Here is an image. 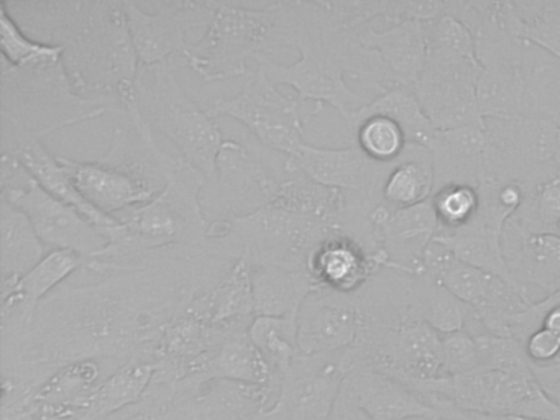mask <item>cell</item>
I'll use <instances>...</instances> for the list:
<instances>
[{
	"instance_id": "1",
	"label": "cell",
	"mask_w": 560,
	"mask_h": 420,
	"mask_svg": "<svg viewBox=\"0 0 560 420\" xmlns=\"http://www.w3.org/2000/svg\"><path fill=\"white\" fill-rule=\"evenodd\" d=\"M5 7L28 36L63 48L65 69L81 95L116 98L122 114L136 104L140 65L124 0H27Z\"/></svg>"
},
{
	"instance_id": "2",
	"label": "cell",
	"mask_w": 560,
	"mask_h": 420,
	"mask_svg": "<svg viewBox=\"0 0 560 420\" xmlns=\"http://www.w3.org/2000/svg\"><path fill=\"white\" fill-rule=\"evenodd\" d=\"M298 61L280 65L271 56L257 59L273 84L291 85L306 102L330 105L349 124L352 115L388 91L378 55L362 45L359 28L334 12L330 0L300 2Z\"/></svg>"
},
{
	"instance_id": "3",
	"label": "cell",
	"mask_w": 560,
	"mask_h": 420,
	"mask_svg": "<svg viewBox=\"0 0 560 420\" xmlns=\"http://www.w3.org/2000/svg\"><path fill=\"white\" fill-rule=\"evenodd\" d=\"M122 117L114 127L106 156L97 161L58 156L81 196L110 217L155 199L179 160V154H170L156 143L155 131L140 114L137 102Z\"/></svg>"
},
{
	"instance_id": "4",
	"label": "cell",
	"mask_w": 560,
	"mask_h": 420,
	"mask_svg": "<svg viewBox=\"0 0 560 420\" xmlns=\"http://www.w3.org/2000/svg\"><path fill=\"white\" fill-rule=\"evenodd\" d=\"M0 84L2 156H12L54 131L94 120L107 112L122 114L116 98L81 95L65 69L63 58L27 66H12L2 59Z\"/></svg>"
},
{
	"instance_id": "5",
	"label": "cell",
	"mask_w": 560,
	"mask_h": 420,
	"mask_svg": "<svg viewBox=\"0 0 560 420\" xmlns=\"http://www.w3.org/2000/svg\"><path fill=\"white\" fill-rule=\"evenodd\" d=\"M208 177L179 154L165 189L143 206L114 217L104 230L107 246L94 261H116L150 249L209 242L211 217L202 206Z\"/></svg>"
},
{
	"instance_id": "6",
	"label": "cell",
	"mask_w": 560,
	"mask_h": 420,
	"mask_svg": "<svg viewBox=\"0 0 560 420\" xmlns=\"http://www.w3.org/2000/svg\"><path fill=\"white\" fill-rule=\"evenodd\" d=\"M300 2H275L264 9L219 2L214 19L186 61L206 82L250 75L248 59L257 61L283 46H296Z\"/></svg>"
},
{
	"instance_id": "7",
	"label": "cell",
	"mask_w": 560,
	"mask_h": 420,
	"mask_svg": "<svg viewBox=\"0 0 560 420\" xmlns=\"http://www.w3.org/2000/svg\"><path fill=\"white\" fill-rule=\"evenodd\" d=\"M137 108L152 130L168 138L179 154L208 177V183L214 179L225 138L208 108L183 89L172 62L140 68Z\"/></svg>"
},
{
	"instance_id": "8",
	"label": "cell",
	"mask_w": 560,
	"mask_h": 420,
	"mask_svg": "<svg viewBox=\"0 0 560 420\" xmlns=\"http://www.w3.org/2000/svg\"><path fill=\"white\" fill-rule=\"evenodd\" d=\"M0 197L21 209L31 220L48 252L63 249L94 259L107 246L103 230L83 213L45 190L19 161L0 158ZM91 268V266H90Z\"/></svg>"
},
{
	"instance_id": "9",
	"label": "cell",
	"mask_w": 560,
	"mask_h": 420,
	"mask_svg": "<svg viewBox=\"0 0 560 420\" xmlns=\"http://www.w3.org/2000/svg\"><path fill=\"white\" fill-rule=\"evenodd\" d=\"M206 108L211 117L241 121L261 144L288 158L304 143V125L323 114L324 105L281 94L267 72L257 66L235 97L215 98Z\"/></svg>"
},
{
	"instance_id": "10",
	"label": "cell",
	"mask_w": 560,
	"mask_h": 420,
	"mask_svg": "<svg viewBox=\"0 0 560 420\" xmlns=\"http://www.w3.org/2000/svg\"><path fill=\"white\" fill-rule=\"evenodd\" d=\"M228 236L250 266L307 272L311 253L330 233L326 223L265 206L247 215L222 217Z\"/></svg>"
},
{
	"instance_id": "11",
	"label": "cell",
	"mask_w": 560,
	"mask_h": 420,
	"mask_svg": "<svg viewBox=\"0 0 560 420\" xmlns=\"http://www.w3.org/2000/svg\"><path fill=\"white\" fill-rule=\"evenodd\" d=\"M487 166L483 179L517 180L527 189L560 177V125L549 117L485 120ZM480 180V183H481Z\"/></svg>"
},
{
	"instance_id": "12",
	"label": "cell",
	"mask_w": 560,
	"mask_h": 420,
	"mask_svg": "<svg viewBox=\"0 0 560 420\" xmlns=\"http://www.w3.org/2000/svg\"><path fill=\"white\" fill-rule=\"evenodd\" d=\"M432 396L444 397L457 409L526 420H560V404L542 389L533 370L478 368L460 376L442 377Z\"/></svg>"
},
{
	"instance_id": "13",
	"label": "cell",
	"mask_w": 560,
	"mask_h": 420,
	"mask_svg": "<svg viewBox=\"0 0 560 420\" xmlns=\"http://www.w3.org/2000/svg\"><path fill=\"white\" fill-rule=\"evenodd\" d=\"M481 69L478 56L428 51L424 71L412 91L435 130L485 127L477 104Z\"/></svg>"
},
{
	"instance_id": "14",
	"label": "cell",
	"mask_w": 560,
	"mask_h": 420,
	"mask_svg": "<svg viewBox=\"0 0 560 420\" xmlns=\"http://www.w3.org/2000/svg\"><path fill=\"white\" fill-rule=\"evenodd\" d=\"M219 2L205 0H160L153 13L140 9L132 0H124L130 38L139 58L140 68L170 61L175 55H188V33L208 30Z\"/></svg>"
},
{
	"instance_id": "15",
	"label": "cell",
	"mask_w": 560,
	"mask_h": 420,
	"mask_svg": "<svg viewBox=\"0 0 560 420\" xmlns=\"http://www.w3.org/2000/svg\"><path fill=\"white\" fill-rule=\"evenodd\" d=\"M342 353L300 354L280 376L277 402L258 420H329L347 376Z\"/></svg>"
},
{
	"instance_id": "16",
	"label": "cell",
	"mask_w": 560,
	"mask_h": 420,
	"mask_svg": "<svg viewBox=\"0 0 560 420\" xmlns=\"http://www.w3.org/2000/svg\"><path fill=\"white\" fill-rule=\"evenodd\" d=\"M280 177L247 144L225 138L211 180L215 210L209 217L247 215L268 206Z\"/></svg>"
},
{
	"instance_id": "17",
	"label": "cell",
	"mask_w": 560,
	"mask_h": 420,
	"mask_svg": "<svg viewBox=\"0 0 560 420\" xmlns=\"http://www.w3.org/2000/svg\"><path fill=\"white\" fill-rule=\"evenodd\" d=\"M393 164L370 160L357 144L323 148L303 143L284 158L283 171H300L323 186L360 199L382 200V186Z\"/></svg>"
},
{
	"instance_id": "18",
	"label": "cell",
	"mask_w": 560,
	"mask_h": 420,
	"mask_svg": "<svg viewBox=\"0 0 560 420\" xmlns=\"http://www.w3.org/2000/svg\"><path fill=\"white\" fill-rule=\"evenodd\" d=\"M388 266L385 249L373 252L355 236L339 230L326 236L311 253L307 275L316 289L355 295Z\"/></svg>"
},
{
	"instance_id": "19",
	"label": "cell",
	"mask_w": 560,
	"mask_h": 420,
	"mask_svg": "<svg viewBox=\"0 0 560 420\" xmlns=\"http://www.w3.org/2000/svg\"><path fill=\"white\" fill-rule=\"evenodd\" d=\"M296 325L301 354H336L355 343L360 317L352 295L316 289L301 304Z\"/></svg>"
},
{
	"instance_id": "20",
	"label": "cell",
	"mask_w": 560,
	"mask_h": 420,
	"mask_svg": "<svg viewBox=\"0 0 560 420\" xmlns=\"http://www.w3.org/2000/svg\"><path fill=\"white\" fill-rule=\"evenodd\" d=\"M342 386L372 420H442V399L429 400L408 384L399 383L369 368H353Z\"/></svg>"
},
{
	"instance_id": "21",
	"label": "cell",
	"mask_w": 560,
	"mask_h": 420,
	"mask_svg": "<svg viewBox=\"0 0 560 420\" xmlns=\"http://www.w3.org/2000/svg\"><path fill=\"white\" fill-rule=\"evenodd\" d=\"M359 38L378 55L389 89L415 88L428 61V23L373 22L359 26Z\"/></svg>"
},
{
	"instance_id": "22",
	"label": "cell",
	"mask_w": 560,
	"mask_h": 420,
	"mask_svg": "<svg viewBox=\"0 0 560 420\" xmlns=\"http://www.w3.org/2000/svg\"><path fill=\"white\" fill-rule=\"evenodd\" d=\"M388 269L418 276L424 272V255L441 233L431 199L406 209H393L378 229Z\"/></svg>"
},
{
	"instance_id": "23",
	"label": "cell",
	"mask_w": 560,
	"mask_h": 420,
	"mask_svg": "<svg viewBox=\"0 0 560 420\" xmlns=\"http://www.w3.org/2000/svg\"><path fill=\"white\" fill-rule=\"evenodd\" d=\"M485 127H460L435 131L428 150L434 167V190L452 184L478 187L487 166Z\"/></svg>"
},
{
	"instance_id": "24",
	"label": "cell",
	"mask_w": 560,
	"mask_h": 420,
	"mask_svg": "<svg viewBox=\"0 0 560 420\" xmlns=\"http://www.w3.org/2000/svg\"><path fill=\"white\" fill-rule=\"evenodd\" d=\"M503 249L511 276L524 291L536 288L546 295L560 291V236L527 235L506 223Z\"/></svg>"
},
{
	"instance_id": "25",
	"label": "cell",
	"mask_w": 560,
	"mask_h": 420,
	"mask_svg": "<svg viewBox=\"0 0 560 420\" xmlns=\"http://www.w3.org/2000/svg\"><path fill=\"white\" fill-rule=\"evenodd\" d=\"M186 312L222 330L250 327L255 318L252 266L238 259L225 278L198 295Z\"/></svg>"
},
{
	"instance_id": "26",
	"label": "cell",
	"mask_w": 560,
	"mask_h": 420,
	"mask_svg": "<svg viewBox=\"0 0 560 420\" xmlns=\"http://www.w3.org/2000/svg\"><path fill=\"white\" fill-rule=\"evenodd\" d=\"M199 374L250 387L270 386L277 376L267 358L252 341L248 328H221L218 341Z\"/></svg>"
},
{
	"instance_id": "27",
	"label": "cell",
	"mask_w": 560,
	"mask_h": 420,
	"mask_svg": "<svg viewBox=\"0 0 560 420\" xmlns=\"http://www.w3.org/2000/svg\"><path fill=\"white\" fill-rule=\"evenodd\" d=\"M283 173L273 199L268 206L294 215L317 220L343 232L347 207H349L346 192L323 186L300 171H283Z\"/></svg>"
},
{
	"instance_id": "28",
	"label": "cell",
	"mask_w": 560,
	"mask_h": 420,
	"mask_svg": "<svg viewBox=\"0 0 560 420\" xmlns=\"http://www.w3.org/2000/svg\"><path fill=\"white\" fill-rule=\"evenodd\" d=\"M8 158L19 161L45 190H48L57 199L63 200L68 206L74 207L97 229L104 232V230L117 225V219L101 212L81 196L80 190L74 187L73 180L68 176L67 170H65L58 156H54L42 141L27 144V147L21 148L18 153Z\"/></svg>"
},
{
	"instance_id": "29",
	"label": "cell",
	"mask_w": 560,
	"mask_h": 420,
	"mask_svg": "<svg viewBox=\"0 0 560 420\" xmlns=\"http://www.w3.org/2000/svg\"><path fill=\"white\" fill-rule=\"evenodd\" d=\"M255 317H284L298 314L304 299L316 291L307 272L275 266H252Z\"/></svg>"
},
{
	"instance_id": "30",
	"label": "cell",
	"mask_w": 560,
	"mask_h": 420,
	"mask_svg": "<svg viewBox=\"0 0 560 420\" xmlns=\"http://www.w3.org/2000/svg\"><path fill=\"white\" fill-rule=\"evenodd\" d=\"M0 238L2 279L22 278L47 256L48 248L28 217L4 197H0Z\"/></svg>"
},
{
	"instance_id": "31",
	"label": "cell",
	"mask_w": 560,
	"mask_h": 420,
	"mask_svg": "<svg viewBox=\"0 0 560 420\" xmlns=\"http://www.w3.org/2000/svg\"><path fill=\"white\" fill-rule=\"evenodd\" d=\"M411 307L415 317L434 328L439 335L467 330L475 320L474 308L452 294L428 271L412 276Z\"/></svg>"
},
{
	"instance_id": "32",
	"label": "cell",
	"mask_w": 560,
	"mask_h": 420,
	"mask_svg": "<svg viewBox=\"0 0 560 420\" xmlns=\"http://www.w3.org/2000/svg\"><path fill=\"white\" fill-rule=\"evenodd\" d=\"M434 192V167L428 148L409 144L382 186V200L392 209L419 206Z\"/></svg>"
},
{
	"instance_id": "33",
	"label": "cell",
	"mask_w": 560,
	"mask_h": 420,
	"mask_svg": "<svg viewBox=\"0 0 560 420\" xmlns=\"http://www.w3.org/2000/svg\"><path fill=\"white\" fill-rule=\"evenodd\" d=\"M159 373L156 361L132 358L129 363L110 374L90 397V420H103L110 413L137 402Z\"/></svg>"
},
{
	"instance_id": "34",
	"label": "cell",
	"mask_w": 560,
	"mask_h": 420,
	"mask_svg": "<svg viewBox=\"0 0 560 420\" xmlns=\"http://www.w3.org/2000/svg\"><path fill=\"white\" fill-rule=\"evenodd\" d=\"M435 240L447 246L452 255L460 261L516 284L504 258L503 233L487 229L481 223L471 222L458 232L439 235Z\"/></svg>"
},
{
	"instance_id": "35",
	"label": "cell",
	"mask_w": 560,
	"mask_h": 420,
	"mask_svg": "<svg viewBox=\"0 0 560 420\" xmlns=\"http://www.w3.org/2000/svg\"><path fill=\"white\" fill-rule=\"evenodd\" d=\"M370 115H383L401 125L408 143L416 147L428 148L438 131L422 110L415 91L409 88H393L376 95L365 107L352 115L347 127H352L357 120H362Z\"/></svg>"
},
{
	"instance_id": "36",
	"label": "cell",
	"mask_w": 560,
	"mask_h": 420,
	"mask_svg": "<svg viewBox=\"0 0 560 420\" xmlns=\"http://www.w3.org/2000/svg\"><path fill=\"white\" fill-rule=\"evenodd\" d=\"M511 33L560 59V0H513Z\"/></svg>"
},
{
	"instance_id": "37",
	"label": "cell",
	"mask_w": 560,
	"mask_h": 420,
	"mask_svg": "<svg viewBox=\"0 0 560 420\" xmlns=\"http://www.w3.org/2000/svg\"><path fill=\"white\" fill-rule=\"evenodd\" d=\"M298 314L284 317H255L248 327L252 341L267 358L278 377L300 357Z\"/></svg>"
},
{
	"instance_id": "38",
	"label": "cell",
	"mask_w": 560,
	"mask_h": 420,
	"mask_svg": "<svg viewBox=\"0 0 560 420\" xmlns=\"http://www.w3.org/2000/svg\"><path fill=\"white\" fill-rule=\"evenodd\" d=\"M349 130L355 138L357 147L375 163L395 164L409 147L401 125L383 115H370L357 120Z\"/></svg>"
},
{
	"instance_id": "39",
	"label": "cell",
	"mask_w": 560,
	"mask_h": 420,
	"mask_svg": "<svg viewBox=\"0 0 560 420\" xmlns=\"http://www.w3.org/2000/svg\"><path fill=\"white\" fill-rule=\"evenodd\" d=\"M508 223L527 235L560 236V177L530 190Z\"/></svg>"
},
{
	"instance_id": "40",
	"label": "cell",
	"mask_w": 560,
	"mask_h": 420,
	"mask_svg": "<svg viewBox=\"0 0 560 420\" xmlns=\"http://www.w3.org/2000/svg\"><path fill=\"white\" fill-rule=\"evenodd\" d=\"M477 189L480 194V212L474 222L481 223L498 233L504 232V226L516 215L527 194L530 192L517 180L500 179V177L481 180Z\"/></svg>"
},
{
	"instance_id": "41",
	"label": "cell",
	"mask_w": 560,
	"mask_h": 420,
	"mask_svg": "<svg viewBox=\"0 0 560 420\" xmlns=\"http://www.w3.org/2000/svg\"><path fill=\"white\" fill-rule=\"evenodd\" d=\"M0 46H2V59L12 66H27L63 58L61 46L48 45L28 36L12 19L5 2H0Z\"/></svg>"
},
{
	"instance_id": "42",
	"label": "cell",
	"mask_w": 560,
	"mask_h": 420,
	"mask_svg": "<svg viewBox=\"0 0 560 420\" xmlns=\"http://www.w3.org/2000/svg\"><path fill=\"white\" fill-rule=\"evenodd\" d=\"M441 233L451 235L470 225L480 212V194L475 186L452 184L434 190L431 197Z\"/></svg>"
},
{
	"instance_id": "43",
	"label": "cell",
	"mask_w": 560,
	"mask_h": 420,
	"mask_svg": "<svg viewBox=\"0 0 560 420\" xmlns=\"http://www.w3.org/2000/svg\"><path fill=\"white\" fill-rule=\"evenodd\" d=\"M474 335L475 340H477L480 368L511 371V373L530 370L520 341L513 340V338L485 334V331Z\"/></svg>"
},
{
	"instance_id": "44",
	"label": "cell",
	"mask_w": 560,
	"mask_h": 420,
	"mask_svg": "<svg viewBox=\"0 0 560 420\" xmlns=\"http://www.w3.org/2000/svg\"><path fill=\"white\" fill-rule=\"evenodd\" d=\"M441 353L445 377L460 376L480 368L477 340L468 330L441 335Z\"/></svg>"
},
{
	"instance_id": "45",
	"label": "cell",
	"mask_w": 560,
	"mask_h": 420,
	"mask_svg": "<svg viewBox=\"0 0 560 420\" xmlns=\"http://www.w3.org/2000/svg\"><path fill=\"white\" fill-rule=\"evenodd\" d=\"M329 420H372L362 407L355 402L349 390L346 387H340L339 396L334 402L332 412H330Z\"/></svg>"
},
{
	"instance_id": "46",
	"label": "cell",
	"mask_w": 560,
	"mask_h": 420,
	"mask_svg": "<svg viewBox=\"0 0 560 420\" xmlns=\"http://www.w3.org/2000/svg\"><path fill=\"white\" fill-rule=\"evenodd\" d=\"M530 370L542 389L560 404V360L550 366L530 368Z\"/></svg>"
},
{
	"instance_id": "47",
	"label": "cell",
	"mask_w": 560,
	"mask_h": 420,
	"mask_svg": "<svg viewBox=\"0 0 560 420\" xmlns=\"http://www.w3.org/2000/svg\"><path fill=\"white\" fill-rule=\"evenodd\" d=\"M460 416L464 420H526L517 417L488 416V413L467 412L460 409Z\"/></svg>"
},
{
	"instance_id": "48",
	"label": "cell",
	"mask_w": 560,
	"mask_h": 420,
	"mask_svg": "<svg viewBox=\"0 0 560 420\" xmlns=\"http://www.w3.org/2000/svg\"><path fill=\"white\" fill-rule=\"evenodd\" d=\"M444 420H464L460 416V409L454 406V404L448 402L447 407V417Z\"/></svg>"
},
{
	"instance_id": "49",
	"label": "cell",
	"mask_w": 560,
	"mask_h": 420,
	"mask_svg": "<svg viewBox=\"0 0 560 420\" xmlns=\"http://www.w3.org/2000/svg\"><path fill=\"white\" fill-rule=\"evenodd\" d=\"M559 121V125H560V120H557ZM557 167H559V173H560V151H559V156H557Z\"/></svg>"
},
{
	"instance_id": "50",
	"label": "cell",
	"mask_w": 560,
	"mask_h": 420,
	"mask_svg": "<svg viewBox=\"0 0 560 420\" xmlns=\"http://www.w3.org/2000/svg\"><path fill=\"white\" fill-rule=\"evenodd\" d=\"M557 120H560V114H559V118H557Z\"/></svg>"
}]
</instances>
